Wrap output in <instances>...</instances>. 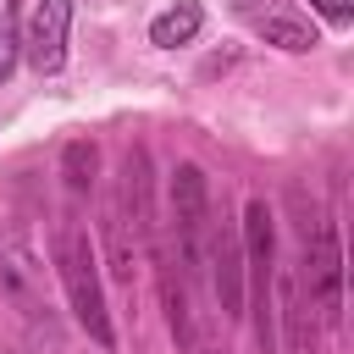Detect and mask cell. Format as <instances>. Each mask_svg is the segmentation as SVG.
<instances>
[{
	"label": "cell",
	"mask_w": 354,
	"mask_h": 354,
	"mask_svg": "<svg viewBox=\"0 0 354 354\" xmlns=\"http://www.w3.org/2000/svg\"><path fill=\"white\" fill-rule=\"evenodd\" d=\"M55 271H61V288H66V304L77 315V326L111 348L116 343V326H111V310H105V288H100V260H94V243L83 227L61 221L55 227Z\"/></svg>",
	"instance_id": "6da1fadb"
},
{
	"label": "cell",
	"mask_w": 354,
	"mask_h": 354,
	"mask_svg": "<svg viewBox=\"0 0 354 354\" xmlns=\"http://www.w3.org/2000/svg\"><path fill=\"white\" fill-rule=\"evenodd\" d=\"M271 205L249 199L243 205V271L254 282V337L266 354H277V304H271V266H277V227H271Z\"/></svg>",
	"instance_id": "7a4b0ae2"
},
{
	"label": "cell",
	"mask_w": 354,
	"mask_h": 354,
	"mask_svg": "<svg viewBox=\"0 0 354 354\" xmlns=\"http://www.w3.org/2000/svg\"><path fill=\"white\" fill-rule=\"evenodd\" d=\"M171 221H177V260L188 271L205 266V238H210V183L194 160L171 171Z\"/></svg>",
	"instance_id": "3957f363"
},
{
	"label": "cell",
	"mask_w": 354,
	"mask_h": 354,
	"mask_svg": "<svg viewBox=\"0 0 354 354\" xmlns=\"http://www.w3.org/2000/svg\"><path fill=\"white\" fill-rule=\"evenodd\" d=\"M299 282H304V293H310L304 310H315V315L332 326V321L343 315V243H337V227H332V221L315 227V238H310V249H304Z\"/></svg>",
	"instance_id": "277c9868"
},
{
	"label": "cell",
	"mask_w": 354,
	"mask_h": 354,
	"mask_svg": "<svg viewBox=\"0 0 354 354\" xmlns=\"http://www.w3.org/2000/svg\"><path fill=\"white\" fill-rule=\"evenodd\" d=\"M66 33H72V0H39L33 22L22 28V61L39 77H55L66 66Z\"/></svg>",
	"instance_id": "5b68a950"
},
{
	"label": "cell",
	"mask_w": 354,
	"mask_h": 354,
	"mask_svg": "<svg viewBox=\"0 0 354 354\" xmlns=\"http://www.w3.org/2000/svg\"><path fill=\"white\" fill-rule=\"evenodd\" d=\"M205 254L216 266V299H221V321H238L243 315V243L232 232H210L205 238Z\"/></svg>",
	"instance_id": "8992f818"
},
{
	"label": "cell",
	"mask_w": 354,
	"mask_h": 354,
	"mask_svg": "<svg viewBox=\"0 0 354 354\" xmlns=\"http://www.w3.org/2000/svg\"><path fill=\"white\" fill-rule=\"evenodd\" d=\"M199 28H205V11H199L194 0H177V6H166V11L149 22V44H155V50H177V44H194Z\"/></svg>",
	"instance_id": "52a82bcc"
},
{
	"label": "cell",
	"mask_w": 354,
	"mask_h": 354,
	"mask_svg": "<svg viewBox=\"0 0 354 354\" xmlns=\"http://www.w3.org/2000/svg\"><path fill=\"white\" fill-rule=\"evenodd\" d=\"M254 33H260L266 44H277V50H288V55H304V50L321 44V33H315L304 17H293V11H266V17L254 22Z\"/></svg>",
	"instance_id": "ba28073f"
},
{
	"label": "cell",
	"mask_w": 354,
	"mask_h": 354,
	"mask_svg": "<svg viewBox=\"0 0 354 354\" xmlns=\"http://www.w3.org/2000/svg\"><path fill=\"white\" fill-rule=\"evenodd\" d=\"M94 166H100V149H94L88 138H72V144L61 149V177H66L72 194H88V188H94Z\"/></svg>",
	"instance_id": "9c48e42d"
},
{
	"label": "cell",
	"mask_w": 354,
	"mask_h": 354,
	"mask_svg": "<svg viewBox=\"0 0 354 354\" xmlns=\"http://www.w3.org/2000/svg\"><path fill=\"white\" fill-rule=\"evenodd\" d=\"M22 61V0H0V83Z\"/></svg>",
	"instance_id": "30bf717a"
},
{
	"label": "cell",
	"mask_w": 354,
	"mask_h": 354,
	"mask_svg": "<svg viewBox=\"0 0 354 354\" xmlns=\"http://www.w3.org/2000/svg\"><path fill=\"white\" fill-rule=\"evenodd\" d=\"M310 11L326 17L332 28H348V22H354V0H310Z\"/></svg>",
	"instance_id": "8fae6325"
},
{
	"label": "cell",
	"mask_w": 354,
	"mask_h": 354,
	"mask_svg": "<svg viewBox=\"0 0 354 354\" xmlns=\"http://www.w3.org/2000/svg\"><path fill=\"white\" fill-rule=\"evenodd\" d=\"M199 354H227V348H216V343H210V348H199Z\"/></svg>",
	"instance_id": "7c38bea8"
},
{
	"label": "cell",
	"mask_w": 354,
	"mask_h": 354,
	"mask_svg": "<svg viewBox=\"0 0 354 354\" xmlns=\"http://www.w3.org/2000/svg\"><path fill=\"white\" fill-rule=\"evenodd\" d=\"M232 6H238V11H249V6H254V0H232Z\"/></svg>",
	"instance_id": "4fadbf2b"
}]
</instances>
